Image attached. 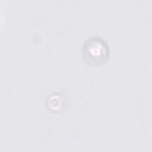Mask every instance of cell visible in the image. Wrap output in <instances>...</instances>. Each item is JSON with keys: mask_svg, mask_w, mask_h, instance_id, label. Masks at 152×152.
<instances>
[{"mask_svg": "<svg viewBox=\"0 0 152 152\" xmlns=\"http://www.w3.org/2000/svg\"><path fill=\"white\" fill-rule=\"evenodd\" d=\"M81 52L84 63L91 67L103 65L109 56V49L106 42L99 36L87 39L83 43Z\"/></svg>", "mask_w": 152, "mask_h": 152, "instance_id": "obj_1", "label": "cell"}]
</instances>
